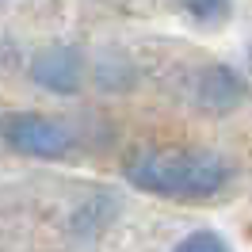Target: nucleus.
<instances>
[{
    "label": "nucleus",
    "mask_w": 252,
    "mask_h": 252,
    "mask_svg": "<svg viewBox=\"0 0 252 252\" xmlns=\"http://www.w3.org/2000/svg\"><path fill=\"white\" fill-rule=\"evenodd\" d=\"M126 180L134 188L164 199H210L225 188L229 164L218 153H142L126 164Z\"/></svg>",
    "instance_id": "obj_1"
},
{
    "label": "nucleus",
    "mask_w": 252,
    "mask_h": 252,
    "mask_svg": "<svg viewBox=\"0 0 252 252\" xmlns=\"http://www.w3.org/2000/svg\"><path fill=\"white\" fill-rule=\"evenodd\" d=\"M8 149H16L23 157H42V160H54V157H65L69 145H73V134L69 126L50 119V115H34V111H19V115H8L4 126H0Z\"/></svg>",
    "instance_id": "obj_2"
},
{
    "label": "nucleus",
    "mask_w": 252,
    "mask_h": 252,
    "mask_svg": "<svg viewBox=\"0 0 252 252\" xmlns=\"http://www.w3.org/2000/svg\"><path fill=\"white\" fill-rule=\"evenodd\" d=\"M84 54L77 46H46L31 58V80L54 95H77L84 88Z\"/></svg>",
    "instance_id": "obj_3"
},
{
    "label": "nucleus",
    "mask_w": 252,
    "mask_h": 252,
    "mask_svg": "<svg viewBox=\"0 0 252 252\" xmlns=\"http://www.w3.org/2000/svg\"><path fill=\"white\" fill-rule=\"evenodd\" d=\"M195 99H199V107L214 111V115L218 111H233L245 99V80L237 77L229 65H210L195 80Z\"/></svg>",
    "instance_id": "obj_4"
},
{
    "label": "nucleus",
    "mask_w": 252,
    "mask_h": 252,
    "mask_svg": "<svg viewBox=\"0 0 252 252\" xmlns=\"http://www.w3.org/2000/svg\"><path fill=\"white\" fill-rule=\"evenodd\" d=\"M172 252H229V245H225L214 229H195V233H188Z\"/></svg>",
    "instance_id": "obj_5"
},
{
    "label": "nucleus",
    "mask_w": 252,
    "mask_h": 252,
    "mask_svg": "<svg viewBox=\"0 0 252 252\" xmlns=\"http://www.w3.org/2000/svg\"><path fill=\"white\" fill-rule=\"evenodd\" d=\"M184 8L199 23H218V19L229 16V0H184Z\"/></svg>",
    "instance_id": "obj_6"
}]
</instances>
